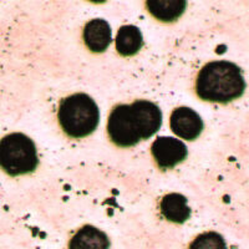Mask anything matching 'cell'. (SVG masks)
<instances>
[{
    "label": "cell",
    "instance_id": "6",
    "mask_svg": "<svg viewBox=\"0 0 249 249\" xmlns=\"http://www.w3.org/2000/svg\"><path fill=\"white\" fill-rule=\"evenodd\" d=\"M170 124L175 135L187 141L197 139L203 131L204 126L198 113L192 108L184 107V106L173 110Z\"/></svg>",
    "mask_w": 249,
    "mask_h": 249
},
{
    "label": "cell",
    "instance_id": "2",
    "mask_svg": "<svg viewBox=\"0 0 249 249\" xmlns=\"http://www.w3.org/2000/svg\"><path fill=\"white\" fill-rule=\"evenodd\" d=\"M246 90L243 72L230 61H212L204 65L196 80V92L204 101L227 104Z\"/></svg>",
    "mask_w": 249,
    "mask_h": 249
},
{
    "label": "cell",
    "instance_id": "4",
    "mask_svg": "<svg viewBox=\"0 0 249 249\" xmlns=\"http://www.w3.org/2000/svg\"><path fill=\"white\" fill-rule=\"evenodd\" d=\"M39 164L33 140L24 133H10L0 140V167L10 176L34 172Z\"/></svg>",
    "mask_w": 249,
    "mask_h": 249
},
{
    "label": "cell",
    "instance_id": "5",
    "mask_svg": "<svg viewBox=\"0 0 249 249\" xmlns=\"http://www.w3.org/2000/svg\"><path fill=\"white\" fill-rule=\"evenodd\" d=\"M153 159L162 170L175 167L187 157L186 144L175 137H159L151 146Z\"/></svg>",
    "mask_w": 249,
    "mask_h": 249
},
{
    "label": "cell",
    "instance_id": "1",
    "mask_svg": "<svg viewBox=\"0 0 249 249\" xmlns=\"http://www.w3.org/2000/svg\"><path fill=\"white\" fill-rule=\"evenodd\" d=\"M162 112L147 100H137L131 105H119L111 111L107 121L110 140L119 147H131L141 140L150 139L160 130Z\"/></svg>",
    "mask_w": 249,
    "mask_h": 249
},
{
    "label": "cell",
    "instance_id": "11",
    "mask_svg": "<svg viewBox=\"0 0 249 249\" xmlns=\"http://www.w3.org/2000/svg\"><path fill=\"white\" fill-rule=\"evenodd\" d=\"M116 50L122 56H132L141 50L143 36L140 29L135 25H124L119 29L116 35Z\"/></svg>",
    "mask_w": 249,
    "mask_h": 249
},
{
    "label": "cell",
    "instance_id": "8",
    "mask_svg": "<svg viewBox=\"0 0 249 249\" xmlns=\"http://www.w3.org/2000/svg\"><path fill=\"white\" fill-rule=\"evenodd\" d=\"M110 241L107 235L96 227H81L69 242V249H108Z\"/></svg>",
    "mask_w": 249,
    "mask_h": 249
},
{
    "label": "cell",
    "instance_id": "7",
    "mask_svg": "<svg viewBox=\"0 0 249 249\" xmlns=\"http://www.w3.org/2000/svg\"><path fill=\"white\" fill-rule=\"evenodd\" d=\"M84 41L92 53H104L111 43V28L107 21L93 19L84 28Z\"/></svg>",
    "mask_w": 249,
    "mask_h": 249
},
{
    "label": "cell",
    "instance_id": "12",
    "mask_svg": "<svg viewBox=\"0 0 249 249\" xmlns=\"http://www.w3.org/2000/svg\"><path fill=\"white\" fill-rule=\"evenodd\" d=\"M190 249H227L226 241L215 232H206L199 234L191 243Z\"/></svg>",
    "mask_w": 249,
    "mask_h": 249
},
{
    "label": "cell",
    "instance_id": "13",
    "mask_svg": "<svg viewBox=\"0 0 249 249\" xmlns=\"http://www.w3.org/2000/svg\"><path fill=\"white\" fill-rule=\"evenodd\" d=\"M89 1H91V3L93 4H102V3H105L106 0H89Z\"/></svg>",
    "mask_w": 249,
    "mask_h": 249
},
{
    "label": "cell",
    "instance_id": "3",
    "mask_svg": "<svg viewBox=\"0 0 249 249\" xmlns=\"http://www.w3.org/2000/svg\"><path fill=\"white\" fill-rule=\"evenodd\" d=\"M57 119L62 131L68 136L82 139L97 128L100 121L99 107L86 93H75L61 100Z\"/></svg>",
    "mask_w": 249,
    "mask_h": 249
},
{
    "label": "cell",
    "instance_id": "10",
    "mask_svg": "<svg viewBox=\"0 0 249 249\" xmlns=\"http://www.w3.org/2000/svg\"><path fill=\"white\" fill-rule=\"evenodd\" d=\"M161 213L167 221L182 224L190 218L191 208L187 204V198L179 193H170L161 199Z\"/></svg>",
    "mask_w": 249,
    "mask_h": 249
},
{
    "label": "cell",
    "instance_id": "9",
    "mask_svg": "<svg viewBox=\"0 0 249 249\" xmlns=\"http://www.w3.org/2000/svg\"><path fill=\"white\" fill-rule=\"evenodd\" d=\"M150 14L162 23H173L186 10L187 0H146Z\"/></svg>",
    "mask_w": 249,
    "mask_h": 249
}]
</instances>
